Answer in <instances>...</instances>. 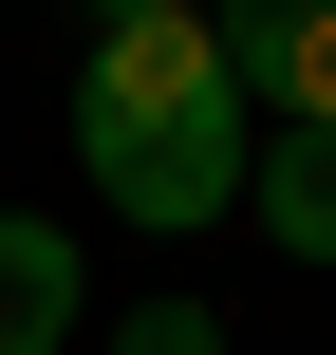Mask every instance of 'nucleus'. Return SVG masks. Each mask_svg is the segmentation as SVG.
I'll return each mask as SVG.
<instances>
[{
	"label": "nucleus",
	"instance_id": "nucleus-1",
	"mask_svg": "<svg viewBox=\"0 0 336 355\" xmlns=\"http://www.w3.org/2000/svg\"><path fill=\"white\" fill-rule=\"evenodd\" d=\"M75 168H94L112 225H168V243L243 225V75H224L206 0L187 19H112L75 56Z\"/></svg>",
	"mask_w": 336,
	"mask_h": 355
},
{
	"label": "nucleus",
	"instance_id": "nucleus-2",
	"mask_svg": "<svg viewBox=\"0 0 336 355\" xmlns=\"http://www.w3.org/2000/svg\"><path fill=\"white\" fill-rule=\"evenodd\" d=\"M206 37H224L243 112H281V131H336V0H206Z\"/></svg>",
	"mask_w": 336,
	"mask_h": 355
},
{
	"label": "nucleus",
	"instance_id": "nucleus-3",
	"mask_svg": "<svg viewBox=\"0 0 336 355\" xmlns=\"http://www.w3.org/2000/svg\"><path fill=\"white\" fill-rule=\"evenodd\" d=\"M243 225L281 262H336V131H262L243 150Z\"/></svg>",
	"mask_w": 336,
	"mask_h": 355
},
{
	"label": "nucleus",
	"instance_id": "nucleus-4",
	"mask_svg": "<svg viewBox=\"0 0 336 355\" xmlns=\"http://www.w3.org/2000/svg\"><path fill=\"white\" fill-rule=\"evenodd\" d=\"M75 337V243L37 206H0V355H56Z\"/></svg>",
	"mask_w": 336,
	"mask_h": 355
},
{
	"label": "nucleus",
	"instance_id": "nucleus-5",
	"mask_svg": "<svg viewBox=\"0 0 336 355\" xmlns=\"http://www.w3.org/2000/svg\"><path fill=\"white\" fill-rule=\"evenodd\" d=\"M112 355H224V318H206V300H131V318H112Z\"/></svg>",
	"mask_w": 336,
	"mask_h": 355
},
{
	"label": "nucleus",
	"instance_id": "nucleus-6",
	"mask_svg": "<svg viewBox=\"0 0 336 355\" xmlns=\"http://www.w3.org/2000/svg\"><path fill=\"white\" fill-rule=\"evenodd\" d=\"M75 19H94V37H112V19H187V0H75Z\"/></svg>",
	"mask_w": 336,
	"mask_h": 355
}]
</instances>
